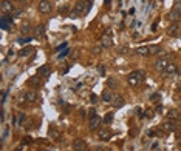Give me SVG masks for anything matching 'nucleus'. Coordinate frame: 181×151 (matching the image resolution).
I'll use <instances>...</instances> for the list:
<instances>
[{"label":"nucleus","instance_id":"20","mask_svg":"<svg viewBox=\"0 0 181 151\" xmlns=\"http://www.w3.org/2000/svg\"><path fill=\"white\" fill-rule=\"evenodd\" d=\"M177 32H178V25L177 23H172L169 28H167V34H169V36H177Z\"/></svg>","mask_w":181,"mask_h":151},{"label":"nucleus","instance_id":"1","mask_svg":"<svg viewBox=\"0 0 181 151\" xmlns=\"http://www.w3.org/2000/svg\"><path fill=\"white\" fill-rule=\"evenodd\" d=\"M143 79H144V71H141V70L133 71V73H130L129 76H127V82H129V85L133 86V88L139 86L141 82H143Z\"/></svg>","mask_w":181,"mask_h":151},{"label":"nucleus","instance_id":"5","mask_svg":"<svg viewBox=\"0 0 181 151\" xmlns=\"http://www.w3.org/2000/svg\"><path fill=\"white\" fill-rule=\"evenodd\" d=\"M124 104H125V100H124L122 96L115 94V97H113V100H111V105H113V108H122V106H124Z\"/></svg>","mask_w":181,"mask_h":151},{"label":"nucleus","instance_id":"33","mask_svg":"<svg viewBox=\"0 0 181 151\" xmlns=\"http://www.w3.org/2000/svg\"><path fill=\"white\" fill-rule=\"evenodd\" d=\"M146 116H147L149 119H152V117H153V111H152V109H147V111H146Z\"/></svg>","mask_w":181,"mask_h":151},{"label":"nucleus","instance_id":"38","mask_svg":"<svg viewBox=\"0 0 181 151\" xmlns=\"http://www.w3.org/2000/svg\"><path fill=\"white\" fill-rule=\"evenodd\" d=\"M67 11H68V8H67V6H64V8L59 9V12H62V14H64V12H67Z\"/></svg>","mask_w":181,"mask_h":151},{"label":"nucleus","instance_id":"18","mask_svg":"<svg viewBox=\"0 0 181 151\" xmlns=\"http://www.w3.org/2000/svg\"><path fill=\"white\" fill-rule=\"evenodd\" d=\"M167 17H169V20H170V22H178V20L181 19V14H178V12L177 11H170L169 12V16H167Z\"/></svg>","mask_w":181,"mask_h":151},{"label":"nucleus","instance_id":"9","mask_svg":"<svg viewBox=\"0 0 181 151\" xmlns=\"http://www.w3.org/2000/svg\"><path fill=\"white\" fill-rule=\"evenodd\" d=\"M167 65H169V62H167V59H158L156 62H155V70L156 71H164L166 68H167Z\"/></svg>","mask_w":181,"mask_h":151},{"label":"nucleus","instance_id":"21","mask_svg":"<svg viewBox=\"0 0 181 151\" xmlns=\"http://www.w3.org/2000/svg\"><path fill=\"white\" fill-rule=\"evenodd\" d=\"M39 77H40V76H33V77L28 80V85H30V86H37V85L40 83V79H39Z\"/></svg>","mask_w":181,"mask_h":151},{"label":"nucleus","instance_id":"3","mask_svg":"<svg viewBox=\"0 0 181 151\" xmlns=\"http://www.w3.org/2000/svg\"><path fill=\"white\" fill-rule=\"evenodd\" d=\"M0 9H2L3 14H6V12H11L14 11V5H12L11 0H2V6H0Z\"/></svg>","mask_w":181,"mask_h":151},{"label":"nucleus","instance_id":"44","mask_svg":"<svg viewBox=\"0 0 181 151\" xmlns=\"http://www.w3.org/2000/svg\"><path fill=\"white\" fill-rule=\"evenodd\" d=\"M156 151H163V150H156Z\"/></svg>","mask_w":181,"mask_h":151},{"label":"nucleus","instance_id":"41","mask_svg":"<svg viewBox=\"0 0 181 151\" xmlns=\"http://www.w3.org/2000/svg\"><path fill=\"white\" fill-rule=\"evenodd\" d=\"M68 51H70V50H65V51H64L62 54H60V57H64V56H67V54H68Z\"/></svg>","mask_w":181,"mask_h":151},{"label":"nucleus","instance_id":"11","mask_svg":"<svg viewBox=\"0 0 181 151\" xmlns=\"http://www.w3.org/2000/svg\"><path fill=\"white\" fill-rule=\"evenodd\" d=\"M163 129H164V131H167V133L175 131V129H177L175 122H173V120H166V122L163 123Z\"/></svg>","mask_w":181,"mask_h":151},{"label":"nucleus","instance_id":"45","mask_svg":"<svg viewBox=\"0 0 181 151\" xmlns=\"http://www.w3.org/2000/svg\"><path fill=\"white\" fill-rule=\"evenodd\" d=\"M84 151H88V150H84Z\"/></svg>","mask_w":181,"mask_h":151},{"label":"nucleus","instance_id":"31","mask_svg":"<svg viewBox=\"0 0 181 151\" xmlns=\"http://www.w3.org/2000/svg\"><path fill=\"white\" fill-rule=\"evenodd\" d=\"M158 51H159V46H158V45H152V46H150V52H152V54H156Z\"/></svg>","mask_w":181,"mask_h":151},{"label":"nucleus","instance_id":"43","mask_svg":"<svg viewBox=\"0 0 181 151\" xmlns=\"http://www.w3.org/2000/svg\"><path fill=\"white\" fill-rule=\"evenodd\" d=\"M178 91H180V93H181V83H180V85H178Z\"/></svg>","mask_w":181,"mask_h":151},{"label":"nucleus","instance_id":"26","mask_svg":"<svg viewBox=\"0 0 181 151\" xmlns=\"http://www.w3.org/2000/svg\"><path fill=\"white\" fill-rule=\"evenodd\" d=\"M16 56H17L16 51H14V50H9L8 56H6V60H14V59H16Z\"/></svg>","mask_w":181,"mask_h":151},{"label":"nucleus","instance_id":"16","mask_svg":"<svg viewBox=\"0 0 181 151\" xmlns=\"http://www.w3.org/2000/svg\"><path fill=\"white\" fill-rule=\"evenodd\" d=\"M34 52V48H31V46H25L22 51L19 52V56L20 57H26V56H30V54H33Z\"/></svg>","mask_w":181,"mask_h":151},{"label":"nucleus","instance_id":"40","mask_svg":"<svg viewBox=\"0 0 181 151\" xmlns=\"http://www.w3.org/2000/svg\"><path fill=\"white\" fill-rule=\"evenodd\" d=\"M65 46H67V43H62V45H60V46H57V51H60V50H64Z\"/></svg>","mask_w":181,"mask_h":151},{"label":"nucleus","instance_id":"27","mask_svg":"<svg viewBox=\"0 0 181 151\" xmlns=\"http://www.w3.org/2000/svg\"><path fill=\"white\" fill-rule=\"evenodd\" d=\"M30 25L28 23H25V25H22V28H20V31H22V34H26V32H30Z\"/></svg>","mask_w":181,"mask_h":151},{"label":"nucleus","instance_id":"17","mask_svg":"<svg viewBox=\"0 0 181 151\" xmlns=\"http://www.w3.org/2000/svg\"><path fill=\"white\" fill-rule=\"evenodd\" d=\"M50 73V66L48 65H42L37 68V76H48Z\"/></svg>","mask_w":181,"mask_h":151},{"label":"nucleus","instance_id":"13","mask_svg":"<svg viewBox=\"0 0 181 151\" xmlns=\"http://www.w3.org/2000/svg\"><path fill=\"white\" fill-rule=\"evenodd\" d=\"M113 97H115V94H113L110 90H104V91H102V94H101V99H102L104 102H110V104H111Z\"/></svg>","mask_w":181,"mask_h":151},{"label":"nucleus","instance_id":"36","mask_svg":"<svg viewBox=\"0 0 181 151\" xmlns=\"http://www.w3.org/2000/svg\"><path fill=\"white\" fill-rule=\"evenodd\" d=\"M88 116H90V117H93V116H96V109H95V108H91L90 111H88Z\"/></svg>","mask_w":181,"mask_h":151},{"label":"nucleus","instance_id":"12","mask_svg":"<svg viewBox=\"0 0 181 151\" xmlns=\"http://www.w3.org/2000/svg\"><path fill=\"white\" fill-rule=\"evenodd\" d=\"M101 43H102L104 48H110L113 45V40H111V36H109V34H104L102 37H101Z\"/></svg>","mask_w":181,"mask_h":151},{"label":"nucleus","instance_id":"42","mask_svg":"<svg viewBox=\"0 0 181 151\" xmlns=\"http://www.w3.org/2000/svg\"><path fill=\"white\" fill-rule=\"evenodd\" d=\"M14 2H19V3H23L25 0H14Z\"/></svg>","mask_w":181,"mask_h":151},{"label":"nucleus","instance_id":"32","mask_svg":"<svg viewBox=\"0 0 181 151\" xmlns=\"http://www.w3.org/2000/svg\"><path fill=\"white\" fill-rule=\"evenodd\" d=\"M23 120H25V114H20V116H19V120H17L16 125H20V123H22Z\"/></svg>","mask_w":181,"mask_h":151},{"label":"nucleus","instance_id":"24","mask_svg":"<svg viewBox=\"0 0 181 151\" xmlns=\"http://www.w3.org/2000/svg\"><path fill=\"white\" fill-rule=\"evenodd\" d=\"M113 119H115V114H113V113H107L105 117H104V123H111Z\"/></svg>","mask_w":181,"mask_h":151},{"label":"nucleus","instance_id":"2","mask_svg":"<svg viewBox=\"0 0 181 151\" xmlns=\"http://www.w3.org/2000/svg\"><path fill=\"white\" fill-rule=\"evenodd\" d=\"M84 12H85V2H77V3L75 5V8L71 9L70 16H71L73 19H76V17H79L80 14H84Z\"/></svg>","mask_w":181,"mask_h":151},{"label":"nucleus","instance_id":"19","mask_svg":"<svg viewBox=\"0 0 181 151\" xmlns=\"http://www.w3.org/2000/svg\"><path fill=\"white\" fill-rule=\"evenodd\" d=\"M164 73H166L167 76L175 74V73H177V65H175V63H169V65H167V68L164 70Z\"/></svg>","mask_w":181,"mask_h":151},{"label":"nucleus","instance_id":"4","mask_svg":"<svg viewBox=\"0 0 181 151\" xmlns=\"http://www.w3.org/2000/svg\"><path fill=\"white\" fill-rule=\"evenodd\" d=\"M39 11L42 12V14H48L51 11V3L48 0H40L39 2Z\"/></svg>","mask_w":181,"mask_h":151},{"label":"nucleus","instance_id":"6","mask_svg":"<svg viewBox=\"0 0 181 151\" xmlns=\"http://www.w3.org/2000/svg\"><path fill=\"white\" fill-rule=\"evenodd\" d=\"M101 117L96 114V116H93V117H90V125H88V128L91 129V131H95V129H98L99 128V125H101Z\"/></svg>","mask_w":181,"mask_h":151},{"label":"nucleus","instance_id":"28","mask_svg":"<svg viewBox=\"0 0 181 151\" xmlns=\"http://www.w3.org/2000/svg\"><path fill=\"white\" fill-rule=\"evenodd\" d=\"M22 14H23V11H22V9H14V11L11 12V16H12V17H20Z\"/></svg>","mask_w":181,"mask_h":151},{"label":"nucleus","instance_id":"25","mask_svg":"<svg viewBox=\"0 0 181 151\" xmlns=\"http://www.w3.org/2000/svg\"><path fill=\"white\" fill-rule=\"evenodd\" d=\"M31 40H33L31 37H20V39L17 40V43H19V45H23V43H30Z\"/></svg>","mask_w":181,"mask_h":151},{"label":"nucleus","instance_id":"22","mask_svg":"<svg viewBox=\"0 0 181 151\" xmlns=\"http://www.w3.org/2000/svg\"><path fill=\"white\" fill-rule=\"evenodd\" d=\"M43 32H45V28H43V25H37L36 28H34V36H36V37H40V36H43Z\"/></svg>","mask_w":181,"mask_h":151},{"label":"nucleus","instance_id":"15","mask_svg":"<svg viewBox=\"0 0 181 151\" xmlns=\"http://www.w3.org/2000/svg\"><path fill=\"white\" fill-rule=\"evenodd\" d=\"M48 137H51L53 140H59V139H60V133L57 131L56 128H50V131H48Z\"/></svg>","mask_w":181,"mask_h":151},{"label":"nucleus","instance_id":"46","mask_svg":"<svg viewBox=\"0 0 181 151\" xmlns=\"http://www.w3.org/2000/svg\"><path fill=\"white\" fill-rule=\"evenodd\" d=\"M180 119H181V117H180Z\"/></svg>","mask_w":181,"mask_h":151},{"label":"nucleus","instance_id":"10","mask_svg":"<svg viewBox=\"0 0 181 151\" xmlns=\"http://www.w3.org/2000/svg\"><path fill=\"white\" fill-rule=\"evenodd\" d=\"M138 56H143V57H147V56H152V52H150V46H139L136 48V51H135Z\"/></svg>","mask_w":181,"mask_h":151},{"label":"nucleus","instance_id":"39","mask_svg":"<svg viewBox=\"0 0 181 151\" xmlns=\"http://www.w3.org/2000/svg\"><path fill=\"white\" fill-rule=\"evenodd\" d=\"M119 52H121V54H125V52H127V48H125V46H124V48H121Z\"/></svg>","mask_w":181,"mask_h":151},{"label":"nucleus","instance_id":"8","mask_svg":"<svg viewBox=\"0 0 181 151\" xmlns=\"http://www.w3.org/2000/svg\"><path fill=\"white\" fill-rule=\"evenodd\" d=\"M111 136H113V133L111 131H109V129H99V133H98V137L102 142H107V140H110L111 139Z\"/></svg>","mask_w":181,"mask_h":151},{"label":"nucleus","instance_id":"30","mask_svg":"<svg viewBox=\"0 0 181 151\" xmlns=\"http://www.w3.org/2000/svg\"><path fill=\"white\" fill-rule=\"evenodd\" d=\"M107 85H109L110 88H115V86H116V80H115V79H111V77H110L109 80H107Z\"/></svg>","mask_w":181,"mask_h":151},{"label":"nucleus","instance_id":"14","mask_svg":"<svg viewBox=\"0 0 181 151\" xmlns=\"http://www.w3.org/2000/svg\"><path fill=\"white\" fill-rule=\"evenodd\" d=\"M25 100L30 102V104H34V102L37 100V93H36V91H28V93H25Z\"/></svg>","mask_w":181,"mask_h":151},{"label":"nucleus","instance_id":"35","mask_svg":"<svg viewBox=\"0 0 181 151\" xmlns=\"http://www.w3.org/2000/svg\"><path fill=\"white\" fill-rule=\"evenodd\" d=\"M98 70H99V73L102 74V76L105 74V68H104V65H99V68H98Z\"/></svg>","mask_w":181,"mask_h":151},{"label":"nucleus","instance_id":"29","mask_svg":"<svg viewBox=\"0 0 181 151\" xmlns=\"http://www.w3.org/2000/svg\"><path fill=\"white\" fill-rule=\"evenodd\" d=\"M173 11H177L178 14H181V2H177L175 5H173Z\"/></svg>","mask_w":181,"mask_h":151},{"label":"nucleus","instance_id":"7","mask_svg":"<svg viewBox=\"0 0 181 151\" xmlns=\"http://www.w3.org/2000/svg\"><path fill=\"white\" fill-rule=\"evenodd\" d=\"M73 150L75 151H84L87 150V143L84 139H76L75 142H73Z\"/></svg>","mask_w":181,"mask_h":151},{"label":"nucleus","instance_id":"34","mask_svg":"<svg viewBox=\"0 0 181 151\" xmlns=\"http://www.w3.org/2000/svg\"><path fill=\"white\" fill-rule=\"evenodd\" d=\"M90 99H91L93 104H96V102H98V96H96V94H91V96H90Z\"/></svg>","mask_w":181,"mask_h":151},{"label":"nucleus","instance_id":"23","mask_svg":"<svg viewBox=\"0 0 181 151\" xmlns=\"http://www.w3.org/2000/svg\"><path fill=\"white\" fill-rule=\"evenodd\" d=\"M178 119V113L175 111V109H172V111L167 113V120H175Z\"/></svg>","mask_w":181,"mask_h":151},{"label":"nucleus","instance_id":"37","mask_svg":"<svg viewBox=\"0 0 181 151\" xmlns=\"http://www.w3.org/2000/svg\"><path fill=\"white\" fill-rule=\"evenodd\" d=\"M104 46H95L93 48V52H101V50H102Z\"/></svg>","mask_w":181,"mask_h":151}]
</instances>
